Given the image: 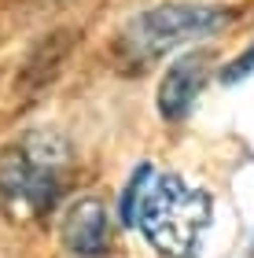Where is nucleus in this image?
<instances>
[{
    "label": "nucleus",
    "instance_id": "nucleus-1",
    "mask_svg": "<svg viewBox=\"0 0 254 258\" xmlns=\"http://www.w3.org/2000/svg\"><path fill=\"white\" fill-rule=\"evenodd\" d=\"M122 218L166 258H195L210 225V196L177 173H155L144 162L122 192Z\"/></svg>",
    "mask_w": 254,
    "mask_h": 258
},
{
    "label": "nucleus",
    "instance_id": "nucleus-2",
    "mask_svg": "<svg viewBox=\"0 0 254 258\" xmlns=\"http://www.w3.org/2000/svg\"><path fill=\"white\" fill-rule=\"evenodd\" d=\"M228 22H232V11H225L217 4H158L151 11H140L125 26L122 44L129 52V59L151 63L184 41L217 33Z\"/></svg>",
    "mask_w": 254,
    "mask_h": 258
},
{
    "label": "nucleus",
    "instance_id": "nucleus-3",
    "mask_svg": "<svg viewBox=\"0 0 254 258\" xmlns=\"http://www.w3.org/2000/svg\"><path fill=\"white\" fill-rule=\"evenodd\" d=\"M59 155L37 137L22 140L0 155V192L26 210H44L59 196Z\"/></svg>",
    "mask_w": 254,
    "mask_h": 258
},
{
    "label": "nucleus",
    "instance_id": "nucleus-4",
    "mask_svg": "<svg viewBox=\"0 0 254 258\" xmlns=\"http://www.w3.org/2000/svg\"><path fill=\"white\" fill-rule=\"evenodd\" d=\"M206 63H210L206 52H192V55H181L166 70L162 85H158V111H162V118H170V122L188 118V111L195 107V96L206 85Z\"/></svg>",
    "mask_w": 254,
    "mask_h": 258
},
{
    "label": "nucleus",
    "instance_id": "nucleus-5",
    "mask_svg": "<svg viewBox=\"0 0 254 258\" xmlns=\"http://www.w3.org/2000/svg\"><path fill=\"white\" fill-rule=\"evenodd\" d=\"M63 240L81 258H100L111 243V214L107 203L96 196H85L63 214Z\"/></svg>",
    "mask_w": 254,
    "mask_h": 258
},
{
    "label": "nucleus",
    "instance_id": "nucleus-6",
    "mask_svg": "<svg viewBox=\"0 0 254 258\" xmlns=\"http://www.w3.org/2000/svg\"><path fill=\"white\" fill-rule=\"evenodd\" d=\"M247 74H254V44L247 52H239L232 63L221 67V81H225V85H236V81H243Z\"/></svg>",
    "mask_w": 254,
    "mask_h": 258
}]
</instances>
